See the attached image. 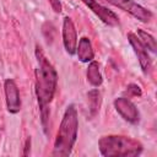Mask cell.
Returning a JSON list of instances; mask_svg holds the SVG:
<instances>
[{
	"instance_id": "obj_1",
	"label": "cell",
	"mask_w": 157,
	"mask_h": 157,
	"mask_svg": "<svg viewBox=\"0 0 157 157\" xmlns=\"http://www.w3.org/2000/svg\"><path fill=\"white\" fill-rule=\"evenodd\" d=\"M36 58L38 66L36 69V82H34V91L40 110V120L42 126L45 134H48V123H49V115L50 109L49 104L53 101L54 93L56 91V83H58V74L54 66L50 64V61L45 58L42 48L39 45H36Z\"/></svg>"
},
{
	"instance_id": "obj_2",
	"label": "cell",
	"mask_w": 157,
	"mask_h": 157,
	"mask_svg": "<svg viewBox=\"0 0 157 157\" xmlns=\"http://www.w3.org/2000/svg\"><path fill=\"white\" fill-rule=\"evenodd\" d=\"M77 129H78L77 110L74 104H70L67 105L63 115L60 128L58 130V134L54 141L53 156L66 157L71 155L72 147L77 139Z\"/></svg>"
},
{
	"instance_id": "obj_3",
	"label": "cell",
	"mask_w": 157,
	"mask_h": 157,
	"mask_svg": "<svg viewBox=\"0 0 157 157\" xmlns=\"http://www.w3.org/2000/svg\"><path fill=\"white\" fill-rule=\"evenodd\" d=\"M98 147L101 155L105 157H135L141 155L144 150L141 142H139L137 140L120 135H108L101 137L98 141Z\"/></svg>"
},
{
	"instance_id": "obj_4",
	"label": "cell",
	"mask_w": 157,
	"mask_h": 157,
	"mask_svg": "<svg viewBox=\"0 0 157 157\" xmlns=\"http://www.w3.org/2000/svg\"><path fill=\"white\" fill-rule=\"evenodd\" d=\"M105 1L118 9L126 11L128 13H130L131 16H134L136 20L141 22H150L153 16L150 10L145 9L144 6H141L134 0H105Z\"/></svg>"
},
{
	"instance_id": "obj_5",
	"label": "cell",
	"mask_w": 157,
	"mask_h": 157,
	"mask_svg": "<svg viewBox=\"0 0 157 157\" xmlns=\"http://www.w3.org/2000/svg\"><path fill=\"white\" fill-rule=\"evenodd\" d=\"M128 40H129L134 53L137 56V60H139V64L141 66L142 72L144 74H148L151 71V67H152V60H151V58L148 55V50L144 47V44L137 38V36L135 33H132V32L128 33Z\"/></svg>"
},
{
	"instance_id": "obj_6",
	"label": "cell",
	"mask_w": 157,
	"mask_h": 157,
	"mask_svg": "<svg viewBox=\"0 0 157 157\" xmlns=\"http://www.w3.org/2000/svg\"><path fill=\"white\" fill-rule=\"evenodd\" d=\"M114 108L120 114V117L128 123L136 124L140 120V113L136 105L126 97H119L114 101Z\"/></svg>"
},
{
	"instance_id": "obj_7",
	"label": "cell",
	"mask_w": 157,
	"mask_h": 157,
	"mask_svg": "<svg viewBox=\"0 0 157 157\" xmlns=\"http://www.w3.org/2000/svg\"><path fill=\"white\" fill-rule=\"evenodd\" d=\"M103 23L108 26H118L119 25V17L115 12L107 9L105 6L98 4L96 0H81Z\"/></svg>"
},
{
	"instance_id": "obj_8",
	"label": "cell",
	"mask_w": 157,
	"mask_h": 157,
	"mask_svg": "<svg viewBox=\"0 0 157 157\" xmlns=\"http://www.w3.org/2000/svg\"><path fill=\"white\" fill-rule=\"evenodd\" d=\"M4 91H5V99L7 110L12 114H16L21 110V98L20 92L16 82L11 78L5 80L4 82Z\"/></svg>"
},
{
	"instance_id": "obj_9",
	"label": "cell",
	"mask_w": 157,
	"mask_h": 157,
	"mask_svg": "<svg viewBox=\"0 0 157 157\" xmlns=\"http://www.w3.org/2000/svg\"><path fill=\"white\" fill-rule=\"evenodd\" d=\"M63 43L67 54L74 55L77 47V33L75 25L70 17H65L63 21Z\"/></svg>"
},
{
	"instance_id": "obj_10",
	"label": "cell",
	"mask_w": 157,
	"mask_h": 157,
	"mask_svg": "<svg viewBox=\"0 0 157 157\" xmlns=\"http://www.w3.org/2000/svg\"><path fill=\"white\" fill-rule=\"evenodd\" d=\"M76 54L80 61L90 63L94 58V52L92 48V43L87 37H82L78 42V47H76Z\"/></svg>"
},
{
	"instance_id": "obj_11",
	"label": "cell",
	"mask_w": 157,
	"mask_h": 157,
	"mask_svg": "<svg viewBox=\"0 0 157 157\" xmlns=\"http://www.w3.org/2000/svg\"><path fill=\"white\" fill-rule=\"evenodd\" d=\"M86 77L90 85H92L93 87H98L102 85L103 82V77L102 74L99 71V64L97 61H90L87 71H86Z\"/></svg>"
},
{
	"instance_id": "obj_12",
	"label": "cell",
	"mask_w": 157,
	"mask_h": 157,
	"mask_svg": "<svg viewBox=\"0 0 157 157\" xmlns=\"http://www.w3.org/2000/svg\"><path fill=\"white\" fill-rule=\"evenodd\" d=\"M87 98H88V110L91 117H94L101 108V103H102V98H101V92L98 90H92L87 93Z\"/></svg>"
},
{
	"instance_id": "obj_13",
	"label": "cell",
	"mask_w": 157,
	"mask_h": 157,
	"mask_svg": "<svg viewBox=\"0 0 157 157\" xmlns=\"http://www.w3.org/2000/svg\"><path fill=\"white\" fill-rule=\"evenodd\" d=\"M137 38L140 39V42L144 44V47L147 49V50H150L151 53H156V50H157V44H156V39L150 34V33H147V32H145L144 29H137Z\"/></svg>"
},
{
	"instance_id": "obj_14",
	"label": "cell",
	"mask_w": 157,
	"mask_h": 157,
	"mask_svg": "<svg viewBox=\"0 0 157 157\" xmlns=\"http://www.w3.org/2000/svg\"><path fill=\"white\" fill-rule=\"evenodd\" d=\"M125 94L128 96V98L129 97H140L142 94V91H141L140 86H137L135 83H130V85H128V87L125 90Z\"/></svg>"
},
{
	"instance_id": "obj_15",
	"label": "cell",
	"mask_w": 157,
	"mask_h": 157,
	"mask_svg": "<svg viewBox=\"0 0 157 157\" xmlns=\"http://www.w3.org/2000/svg\"><path fill=\"white\" fill-rule=\"evenodd\" d=\"M48 1H49V4H50L52 9L54 10V12H56V13H60V12H61L63 6H61L60 0H48Z\"/></svg>"
},
{
	"instance_id": "obj_16",
	"label": "cell",
	"mask_w": 157,
	"mask_h": 157,
	"mask_svg": "<svg viewBox=\"0 0 157 157\" xmlns=\"http://www.w3.org/2000/svg\"><path fill=\"white\" fill-rule=\"evenodd\" d=\"M29 151H31V137H27V139H26V142H25V147H23L22 156H28V155H29Z\"/></svg>"
}]
</instances>
